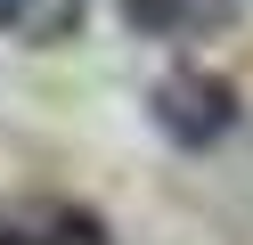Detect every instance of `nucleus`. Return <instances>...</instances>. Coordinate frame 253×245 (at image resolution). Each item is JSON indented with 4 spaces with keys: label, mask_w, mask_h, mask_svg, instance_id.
Wrapping results in <instances>:
<instances>
[{
    "label": "nucleus",
    "mask_w": 253,
    "mask_h": 245,
    "mask_svg": "<svg viewBox=\"0 0 253 245\" xmlns=\"http://www.w3.org/2000/svg\"><path fill=\"white\" fill-rule=\"evenodd\" d=\"M147 123L164 131L171 147H220L237 131V90L220 74H204V65H171V74H155V90H147Z\"/></svg>",
    "instance_id": "f257e3e1"
},
{
    "label": "nucleus",
    "mask_w": 253,
    "mask_h": 245,
    "mask_svg": "<svg viewBox=\"0 0 253 245\" xmlns=\"http://www.w3.org/2000/svg\"><path fill=\"white\" fill-rule=\"evenodd\" d=\"M0 245H106V221L66 196H17L0 204Z\"/></svg>",
    "instance_id": "f03ea898"
},
{
    "label": "nucleus",
    "mask_w": 253,
    "mask_h": 245,
    "mask_svg": "<svg viewBox=\"0 0 253 245\" xmlns=\"http://www.w3.org/2000/svg\"><path fill=\"white\" fill-rule=\"evenodd\" d=\"M123 25L139 41H212L237 25V0H123Z\"/></svg>",
    "instance_id": "7ed1b4c3"
},
{
    "label": "nucleus",
    "mask_w": 253,
    "mask_h": 245,
    "mask_svg": "<svg viewBox=\"0 0 253 245\" xmlns=\"http://www.w3.org/2000/svg\"><path fill=\"white\" fill-rule=\"evenodd\" d=\"M90 16V0H0V41H25V49H57L74 41Z\"/></svg>",
    "instance_id": "20e7f679"
}]
</instances>
